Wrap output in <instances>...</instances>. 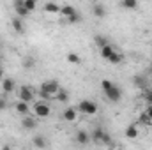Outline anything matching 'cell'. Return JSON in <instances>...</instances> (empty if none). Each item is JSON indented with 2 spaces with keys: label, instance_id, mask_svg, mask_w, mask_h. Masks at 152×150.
Returning a JSON list of instances; mask_svg holds the SVG:
<instances>
[{
  "label": "cell",
  "instance_id": "cell-34",
  "mask_svg": "<svg viewBox=\"0 0 152 150\" xmlns=\"http://www.w3.org/2000/svg\"><path fill=\"white\" fill-rule=\"evenodd\" d=\"M25 4V0H14V5H23Z\"/></svg>",
  "mask_w": 152,
  "mask_h": 150
},
{
  "label": "cell",
  "instance_id": "cell-9",
  "mask_svg": "<svg viewBox=\"0 0 152 150\" xmlns=\"http://www.w3.org/2000/svg\"><path fill=\"white\" fill-rule=\"evenodd\" d=\"M14 88H16V85H14V79H11V78H5V79H2V90H4L5 94H11Z\"/></svg>",
  "mask_w": 152,
  "mask_h": 150
},
{
  "label": "cell",
  "instance_id": "cell-15",
  "mask_svg": "<svg viewBox=\"0 0 152 150\" xmlns=\"http://www.w3.org/2000/svg\"><path fill=\"white\" fill-rule=\"evenodd\" d=\"M44 11L50 12V14H55V12H60V5H57L55 2H46L44 4Z\"/></svg>",
  "mask_w": 152,
  "mask_h": 150
},
{
  "label": "cell",
  "instance_id": "cell-28",
  "mask_svg": "<svg viewBox=\"0 0 152 150\" xmlns=\"http://www.w3.org/2000/svg\"><path fill=\"white\" fill-rule=\"evenodd\" d=\"M23 66H25V69H30V67H34V66H36V60H34L32 57H28V58H25Z\"/></svg>",
  "mask_w": 152,
  "mask_h": 150
},
{
  "label": "cell",
  "instance_id": "cell-4",
  "mask_svg": "<svg viewBox=\"0 0 152 150\" xmlns=\"http://www.w3.org/2000/svg\"><path fill=\"white\" fill-rule=\"evenodd\" d=\"M34 113L37 115L39 118H46V117H50L51 110H50V106L46 103H36L34 104Z\"/></svg>",
  "mask_w": 152,
  "mask_h": 150
},
{
  "label": "cell",
  "instance_id": "cell-18",
  "mask_svg": "<svg viewBox=\"0 0 152 150\" xmlns=\"http://www.w3.org/2000/svg\"><path fill=\"white\" fill-rule=\"evenodd\" d=\"M136 136H138V127H136L134 124L127 125V129H126V138L133 140V138H136Z\"/></svg>",
  "mask_w": 152,
  "mask_h": 150
},
{
  "label": "cell",
  "instance_id": "cell-21",
  "mask_svg": "<svg viewBox=\"0 0 152 150\" xmlns=\"http://www.w3.org/2000/svg\"><path fill=\"white\" fill-rule=\"evenodd\" d=\"M32 143H34V147H37V149H44V147L48 145V143H46V140H44L42 136H34Z\"/></svg>",
  "mask_w": 152,
  "mask_h": 150
},
{
  "label": "cell",
  "instance_id": "cell-23",
  "mask_svg": "<svg viewBox=\"0 0 152 150\" xmlns=\"http://www.w3.org/2000/svg\"><path fill=\"white\" fill-rule=\"evenodd\" d=\"M67 62H69V64H75V66H78V64L81 62V58H80L76 53H69V55H67Z\"/></svg>",
  "mask_w": 152,
  "mask_h": 150
},
{
  "label": "cell",
  "instance_id": "cell-6",
  "mask_svg": "<svg viewBox=\"0 0 152 150\" xmlns=\"http://www.w3.org/2000/svg\"><path fill=\"white\" fill-rule=\"evenodd\" d=\"M18 95H20V99H21V101L32 103V101H34V95H36V94H34V90H32L30 87L23 85V87H20V94H18Z\"/></svg>",
  "mask_w": 152,
  "mask_h": 150
},
{
  "label": "cell",
  "instance_id": "cell-24",
  "mask_svg": "<svg viewBox=\"0 0 152 150\" xmlns=\"http://www.w3.org/2000/svg\"><path fill=\"white\" fill-rule=\"evenodd\" d=\"M96 44H97L99 48H103V46L108 44V39L104 37V36H96Z\"/></svg>",
  "mask_w": 152,
  "mask_h": 150
},
{
  "label": "cell",
  "instance_id": "cell-11",
  "mask_svg": "<svg viewBox=\"0 0 152 150\" xmlns=\"http://www.w3.org/2000/svg\"><path fill=\"white\" fill-rule=\"evenodd\" d=\"M76 141H78L80 145H87V143L90 141V134H88L87 131H78V133H76Z\"/></svg>",
  "mask_w": 152,
  "mask_h": 150
},
{
  "label": "cell",
  "instance_id": "cell-17",
  "mask_svg": "<svg viewBox=\"0 0 152 150\" xmlns=\"http://www.w3.org/2000/svg\"><path fill=\"white\" fill-rule=\"evenodd\" d=\"M120 5L127 11H134L138 7V0H120Z\"/></svg>",
  "mask_w": 152,
  "mask_h": 150
},
{
  "label": "cell",
  "instance_id": "cell-8",
  "mask_svg": "<svg viewBox=\"0 0 152 150\" xmlns=\"http://www.w3.org/2000/svg\"><path fill=\"white\" fill-rule=\"evenodd\" d=\"M21 127L27 129V131H34V129L37 127V122H36L34 117H25V118L21 120Z\"/></svg>",
  "mask_w": 152,
  "mask_h": 150
},
{
  "label": "cell",
  "instance_id": "cell-35",
  "mask_svg": "<svg viewBox=\"0 0 152 150\" xmlns=\"http://www.w3.org/2000/svg\"><path fill=\"white\" fill-rule=\"evenodd\" d=\"M0 79H4V71H2V67H0Z\"/></svg>",
  "mask_w": 152,
  "mask_h": 150
},
{
  "label": "cell",
  "instance_id": "cell-12",
  "mask_svg": "<svg viewBox=\"0 0 152 150\" xmlns=\"http://www.w3.org/2000/svg\"><path fill=\"white\" fill-rule=\"evenodd\" d=\"M16 111L20 113V115H27V113L30 111V108H28V103L20 99V101L16 103Z\"/></svg>",
  "mask_w": 152,
  "mask_h": 150
},
{
  "label": "cell",
  "instance_id": "cell-3",
  "mask_svg": "<svg viewBox=\"0 0 152 150\" xmlns=\"http://www.w3.org/2000/svg\"><path fill=\"white\" fill-rule=\"evenodd\" d=\"M104 94H106V97H108L112 103H118V101L122 99V90H120V87H115V85H112Z\"/></svg>",
  "mask_w": 152,
  "mask_h": 150
},
{
  "label": "cell",
  "instance_id": "cell-27",
  "mask_svg": "<svg viewBox=\"0 0 152 150\" xmlns=\"http://www.w3.org/2000/svg\"><path fill=\"white\" fill-rule=\"evenodd\" d=\"M80 14L75 12V14H71V16H67V23H71V25H75V23H80Z\"/></svg>",
  "mask_w": 152,
  "mask_h": 150
},
{
  "label": "cell",
  "instance_id": "cell-14",
  "mask_svg": "<svg viewBox=\"0 0 152 150\" xmlns=\"http://www.w3.org/2000/svg\"><path fill=\"white\" fill-rule=\"evenodd\" d=\"M108 62H110V64H113V66H118V64H122V62H124V55H122V53H118V51H113V53H112V57L108 58Z\"/></svg>",
  "mask_w": 152,
  "mask_h": 150
},
{
  "label": "cell",
  "instance_id": "cell-22",
  "mask_svg": "<svg viewBox=\"0 0 152 150\" xmlns=\"http://www.w3.org/2000/svg\"><path fill=\"white\" fill-rule=\"evenodd\" d=\"M57 99H58L60 103H67V99H69V94H67V90H64V88H58V92H57Z\"/></svg>",
  "mask_w": 152,
  "mask_h": 150
},
{
  "label": "cell",
  "instance_id": "cell-37",
  "mask_svg": "<svg viewBox=\"0 0 152 150\" xmlns=\"http://www.w3.org/2000/svg\"><path fill=\"white\" fill-rule=\"evenodd\" d=\"M0 46H2V41H0Z\"/></svg>",
  "mask_w": 152,
  "mask_h": 150
},
{
  "label": "cell",
  "instance_id": "cell-25",
  "mask_svg": "<svg viewBox=\"0 0 152 150\" xmlns=\"http://www.w3.org/2000/svg\"><path fill=\"white\" fill-rule=\"evenodd\" d=\"M25 7L32 12V11H36V7H37V0H25Z\"/></svg>",
  "mask_w": 152,
  "mask_h": 150
},
{
  "label": "cell",
  "instance_id": "cell-13",
  "mask_svg": "<svg viewBox=\"0 0 152 150\" xmlns=\"http://www.w3.org/2000/svg\"><path fill=\"white\" fill-rule=\"evenodd\" d=\"M99 50H101V57H103L104 60H108V58L112 57V53L115 51V48L112 46V44H110V42H108L106 46H103V48H99Z\"/></svg>",
  "mask_w": 152,
  "mask_h": 150
},
{
  "label": "cell",
  "instance_id": "cell-7",
  "mask_svg": "<svg viewBox=\"0 0 152 150\" xmlns=\"http://www.w3.org/2000/svg\"><path fill=\"white\" fill-rule=\"evenodd\" d=\"M62 118L66 122H75L78 118V108H66L64 113H62Z\"/></svg>",
  "mask_w": 152,
  "mask_h": 150
},
{
  "label": "cell",
  "instance_id": "cell-20",
  "mask_svg": "<svg viewBox=\"0 0 152 150\" xmlns=\"http://www.w3.org/2000/svg\"><path fill=\"white\" fill-rule=\"evenodd\" d=\"M75 12H76V9L73 7V5H62V7H60V14L66 16V18L71 16V14H75Z\"/></svg>",
  "mask_w": 152,
  "mask_h": 150
},
{
  "label": "cell",
  "instance_id": "cell-33",
  "mask_svg": "<svg viewBox=\"0 0 152 150\" xmlns=\"http://www.w3.org/2000/svg\"><path fill=\"white\" fill-rule=\"evenodd\" d=\"M147 115H149V117H151V120H152V104H147Z\"/></svg>",
  "mask_w": 152,
  "mask_h": 150
},
{
  "label": "cell",
  "instance_id": "cell-19",
  "mask_svg": "<svg viewBox=\"0 0 152 150\" xmlns=\"http://www.w3.org/2000/svg\"><path fill=\"white\" fill-rule=\"evenodd\" d=\"M14 11H16V14H18L20 18H27V16L30 14V11L25 7V4H23V5H14Z\"/></svg>",
  "mask_w": 152,
  "mask_h": 150
},
{
  "label": "cell",
  "instance_id": "cell-29",
  "mask_svg": "<svg viewBox=\"0 0 152 150\" xmlns=\"http://www.w3.org/2000/svg\"><path fill=\"white\" fill-rule=\"evenodd\" d=\"M138 122H140V124H152L151 117H149L147 113H143V115H140V118H138Z\"/></svg>",
  "mask_w": 152,
  "mask_h": 150
},
{
  "label": "cell",
  "instance_id": "cell-10",
  "mask_svg": "<svg viewBox=\"0 0 152 150\" xmlns=\"http://www.w3.org/2000/svg\"><path fill=\"white\" fill-rule=\"evenodd\" d=\"M23 18H20V16H16L11 23H12V28H14V32L16 34H23L25 32V27H23V21H21Z\"/></svg>",
  "mask_w": 152,
  "mask_h": 150
},
{
  "label": "cell",
  "instance_id": "cell-2",
  "mask_svg": "<svg viewBox=\"0 0 152 150\" xmlns=\"http://www.w3.org/2000/svg\"><path fill=\"white\" fill-rule=\"evenodd\" d=\"M78 111L85 113V115H96V113H97V104H96L94 101H88V99L80 101V104H78Z\"/></svg>",
  "mask_w": 152,
  "mask_h": 150
},
{
  "label": "cell",
  "instance_id": "cell-32",
  "mask_svg": "<svg viewBox=\"0 0 152 150\" xmlns=\"http://www.w3.org/2000/svg\"><path fill=\"white\" fill-rule=\"evenodd\" d=\"M39 95H41V97H42V99H50V97H51V95H50V94H48V92H46V90H42V88H41V90H39Z\"/></svg>",
  "mask_w": 152,
  "mask_h": 150
},
{
  "label": "cell",
  "instance_id": "cell-5",
  "mask_svg": "<svg viewBox=\"0 0 152 150\" xmlns=\"http://www.w3.org/2000/svg\"><path fill=\"white\" fill-rule=\"evenodd\" d=\"M41 88H42V90H46L50 95H53V94H57V92H58L60 85H58V81H57V79H46V81L41 85Z\"/></svg>",
  "mask_w": 152,
  "mask_h": 150
},
{
  "label": "cell",
  "instance_id": "cell-31",
  "mask_svg": "<svg viewBox=\"0 0 152 150\" xmlns=\"http://www.w3.org/2000/svg\"><path fill=\"white\" fill-rule=\"evenodd\" d=\"M5 108H7V99H5V95H2L0 97V111L5 110Z\"/></svg>",
  "mask_w": 152,
  "mask_h": 150
},
{
  "label": "cell",
  "instance_id": "cell-36",
  "mask_svg": "<svg viewBox=\"0 0 152 150\" xmlns=\"http://www.w3.org/2000/svg\"><path fill=\"white\" fill-rule=\"evenodd\" d=\"M0 66H2V55H0Z\"/></svg>",
  "mask_w": 152,
  "mask_h": 150
},
{
  "label": "cell",
  "instance_id": "cell-30",
  "mask_svg": "<svg viewBox=\"0 0 152 150\" xmlns=\"http://www.w3.org/2000/svg\"><path fill=\"white\" fill-rule=\"evenodd\" d=\"M112 85H113V83H112L110 79H103V81H101V88H103L104 92H106V90H108V88H110Z\"/></svg>",
  "mask_w": 152,
  "mask_h": 150
},
{
  "label": "cell",
  "instance_id": "cell-26",
  "mask_svg": "<svg viewBox=\"0 0 152 150\" xmlns=\"http://www.w3.org/2000/svg\"><path fill=\"white\" fill-rule=\"evenodd\" d=\"M142 97H143V101H145L147 104H152V90H143Z\"/></svg>",
  "mask_w": 152,
  "mask_h": 150
},
{
  "label": "cell",
  "instance_id": "cell-16",
  "mask_svg": "<svg viewBox=\"0 0 152 150\" xmlns=\"http://www.w3.org/2000/svg\"><path fill=\"white\" fill-rule=\"evenodd\" d=\"M92 11H94V14H96L97 18H104V16H106V9H104L103 4H94Z\"/></svg>",
  "mask_w": 152,
  "mask_h": 150
},
{
  "label": "cell",
  "instance_id": "cell-1",
  "mask_svg": "<svg viewBox=\"0 0 152 150\" xmlns=\"http://www.w3.org/2000/svg\"><path fill=\"white\" fill-rule=\"evenodd\" d=\"M90 140L96 141V143H99V145H104V147H113V141H112L110 134L104 129H101V127H96L90 133Z\"/></svg>",
  "mask_w": 152,
  "mask_h": 150
}]
</instances>
